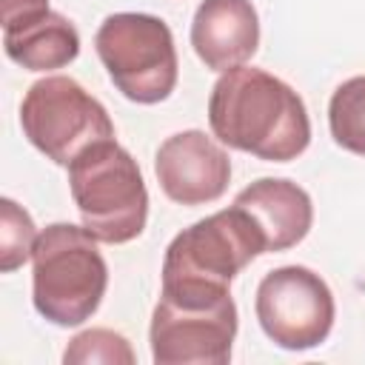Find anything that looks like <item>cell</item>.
Instances as JSON below:
<instances>
[{
	"label": "cell",
	"mask_w": 365,
	"mask_h": 365,
	"mask_svg": "<svg viewBox=\"0 0 365 365\" xmlns=\"http://www.w3.org/2000/svg\"><path fill=\"white\" fill-rule=\"evenodd\" d=\"M208 123L220 143L268 163L297 160L311 143L302 97L279 77L251 66L220 74L208 97Z\"/></svg>",
	"instance_id": "cell-1"
},
{
	"label": "cell",
	"mask_w": 365,
	"mask_h": 365,
	"mask_svg": "<svg viewBox=\"0 0 365 365\" xmlns=\"http://www.w3.org/2000/svg\"><path fill=\"white\" fill-rule=\"evenodd\" d=\"M68 188L83 228L108 245L131 242L148 220V191L137 160L114 140L91 143L68 163Z\"/></svg>",
	"instance_id": "cell-2"
},
{
	"label": "cell",
	"mask_w": 365,
	"mask_h": 365,
	"mask_svg": "<svg viewBox=\"0 0 365 365\" xmlns=\"http://www.w3.org/2000/svg\"><path fill=\"white\" fill-rule=\"evenodd\" d=\"M106 285L108 265L97 240L83 225H46L31 254V299L37 314L60 328H74L100 308Z\"/></svg>",
	"instance_id": "cell-3"
},
{
	"label": "cell",
	"mask_w": 365,
	"mask_h": 365,
	"mask_svg": "<svg viewBox=\"0 0 365 365\" xmlns=\"http://www.w3.org/2000/svg\"><path fill=\"white\" fill-rule=\"evenodd\" d=\"M237 336L231 288L163 282L151 314V356L157 365H225Z\"/></svg>",
	"instance_id": "cell-4"
},
{
	"label": "cell",
	"mask_w": 365,
	"mask_h": 365,
	"mask_svg": "<svg viewBox=\"0 0 365 365\" xmlns=\"http://www.w3.org/2000/svg\"><path fill=\"white\" fill-rule=\"evenodd\" d=\"M94 48L123 97L151 106L177 86V48L171 29L140 11H120L100 23Z\"/></svg>",
	"instance_id": "cell-5"
},
{
	"label": "cell",
	"mask_w": 365,
	"mask_h": 365,
	"mask_svg": "<svg viewBox=\"0 0 365 365\" xmlns=\"http://www.w3.org/2000/svg\"><path fill=\"white\" fill-rule=\"evenodd\" d=\"M265 251L268 245L259 225L245 208L231 205L197 220L168 242L163 282L231 288V279Z\"/></svg>",
	"instance_id": "cell-6"
},
{
	"label": "cell",
	"mask_w": 365,
	"mask_h": 365,
	"mask_svg": "<svg viewBox=\"0 0 365 365\" xmlns=\"http://www.w3.org/2000/svg\"><path fill=\"white\" fill-rule=\"evenodd\" d=\"M20 125L37 151L66 168L91 143L114 137V123L103 103L63 74L43 77L26 91Z\"/></svg>",
	"instance_id": "cell-7"
},
{
	"label": "cell",
	"mask_w": 365,
	"mask_h": 365,
	"mask_svg": "<svg viewBox=\"0 0 365 365\" xmlns=\"http://www.w3.org/2000/svg\"><path fill=\"white\" fill-rule=\"evenodd\" d=\"M254 311L274 345L285 351H308L331 334L334 294L317 271L305 265H282L259 279Z\"/></svg>",
	"instance_id": "cell-8"
},
{
	"label": "cell",
	"mask_w": 365,
	"mask_h": 365,
	"mask_svg": "<svg viewBox=\"0 0 365 365\" xmlns=\"http://www.w3.org/2000/svg\"><path fill=\"white\" fill-rule=\"evenodd\" d=\"M154 174L168 200L180 205H202L225 194L231 182V160L205 131L188 128L160 143Z\"/></svg>",
	"instance_id": "cell-9"
},
{
	"label": "cell",
	"mask_w": 365,
	"mask_h": 365,
	"mask_svg": "<svg viewBox=\"0 0 365 365\" xmlns=\"http://www.w3.org/2000/svg\"><path fill=\"white\" fill-rule=\"evenodd\" d=\"M191 46L214 71L245 66L259 46L257 9L251 0H202L191 20Z\"/></svg>",
	"instance_id": "cell-10"
},
{
	"label": "cell",
	"mask_w": 365,
	"mask_h": 365,
	"mask_svg": "<svg viewBox=\"0 0 365 365\" xmlns=\"http://www.w3.org/2000/svg\"><path fill=\"white\" fill-rule=\"evenodd\" d=\"M234 205L245 208L251 220L259 225L268 251H285L305 240L314 222V205L305 188H299L291 180L279 177H262L251 185H245Z\"/></svg>",
	"instance_id": "cell-11"
},
{
	"label": "cell",
	"mask_w": 365,
	"mask_h": 365,
	"mask_svg": "<svg viewBox=\"0 0 365 365\" xmlns=\"http://www.w3.org/2000/svg\"><path fill=\"white\" fill-rule=\"evenodd\" d=\"M3 48L9 60L29 71H51L80 54V34L68 17L48 9L31 20L3 26Z\"/></svg>",
	"instance_id": "cell-12"
},
{
	"label": "cell",
	"mask_w": 365,
	"mask_h": 365,
	"mask_svg": "<svg viewBox=\"0 0 365 365\" xmlns=\"http://www.w3.org/2000/svg\"><path fill=\"white\" fill-rule=\"evenodd\" d=\"M328 125L336 145L365 157V74L345 80L331 94Z\"/></svg>",
	"instance_id": "cell-13"
},
{
	"label": "cell",
	"mask_w": 365,
	"mask_h": 365,
	"mask_svg": "<svg viewBox=\"0 0 365 365\" xmlns=\"http://www.w3.org/2000/svg\"><path fill=\"white\" fill-rule=\"evenodd\" d=\"M37 225L26 208L14 200H0V271L9 274L20 268L37 245Z\"/></svg>",
	"instance_id": "cell-14"
},
{
	"label": "cell",
	"mask_w": 365,
	"mask_h": 365,
	"mask_svg": "<svg viewBox=\"0 0 365 365\" xmlns=\"http://www.w3.org/2000/svg\"><path fill=\"white\" fill-rule=\"evenodd\" d=\"M63 362L66 365H131L134 362V351L128 345V339L111 328H88L83 334H77L68 348L63 351Z\"/></svg>",
	"instance_id": "cell-15"
},
{
	"label": "cell",
	"mask_w": 365,
	"mask_h": 365,
	"mask_svg": "<svg viewBox=\"0 0 365 365\" xmlns=\"http://www.w3.org/2000/svg\"><path fill=\"white\" fill-rule=\"evenodd\" d=\"M48 11V0H3V26L31 20Z\"/></svg>",
	"instance_id": "cell-16"
}]
</instances>
